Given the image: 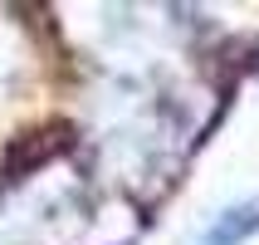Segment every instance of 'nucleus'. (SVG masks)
I'll return each instance as SVG.
<instances>
[{
	"instance_id": "1",
	"label": "nucleus",
	"mask_w": 259,
	"mask_h": 245,
	"mask_svg": "<svg viewBox=\"0 0 259 245\" xmlns=\"http://www.w3.org/2000/svg\"><path fill=\"white\" fill-rule=\"evenodd\" d=\"M249 235H259V196H249V201H230L225 211H215V216L196 231L191 245H245Z\"/></svg>"
}]
</instances>
